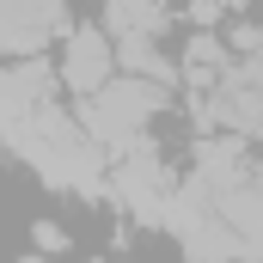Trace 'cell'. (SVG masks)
Returning a JSON list of instances; mask_svg holds the SVG:
<instances>
[{
  "label": "cell",
  "instance_id": "obj_1",
  "mask_svg": "<svg viewBox=\"0 0 263 263\" xmlns=\"http://www.w3.org/2000/svg\"><path fill=\"white\" fill-rule=\"evenodd\" d=\"M165 104V86H147V80H135V73H117L110 86H98L92 98H86V141H98V147H110V153H123L135 147L141 135H147V117Z\"/></svg>",
  "mask_w": 263,
  "mask_h": 263
},
{
  "label": "cell",
  "instance_id": "obj_2",
  "mask_svg": "<svg viewBox=\"0 0 263 263\" xmlns=\"http://www.w3.org/2000/svg\"><path fill=\"white\" fill-rule=\"evenodd\" d=\"M62 80L80 98H92L98 86H110V80H117V43H110V31H98V25H67V37H62Z\"/></svg>",
  "mask_w": 263,
  "mask_h": 263
},
{
  "label": "cell",
  "instance_id": "obj_3",
  "mask_svg": "<svg viewBox=\"0 0 263 263\" xmlns=\"http://www.w3.org/2000/svg\"><path fill=\"white\" fill-rule=\"evenodd\" d=\"M49 37H67L62 0H0V49L6 55H31Z\"/></svg>",
  "mask_w": 263,
  "mask_h": 263
},
{
  "label": "cell",
  "instance_id": "obj_4",
  "mask_svg": "<svg viewBox=\"0 0 263 263\" xmlns=\"http://www.w3.org/2000/svg\"><path fill=\"white\" fill-rule=\"evenodd\" d=\"M159 25H165L159 0H104V31H110V43H123V37H153Z\"/></svg>",
  "mask_w": 263,
  "mask_h": 263
},
{
  "label": "cell",
  "instance_id": "obj_5",
  "mask_svg": "<svg viewBox=\"0 0 263 263\" xmlns=\"http://www.w3.org/2000/svg\"><path fill=\"white\" fill-rule=\"evenodd\" d=\"M31 239H37V251H67L73 239H67V227H55V220H37L31 227Z\"/></svg>",
  "mask_w": 263,
  "mask_h": 263
},
{
  "label": "cell",
  "instance_id": "obj_6",
  "mask_svg": "<svg viewBox=\"0 0 263 263\" xmlns=\"http://www.w3.org/2000/svg\"><path fill=\"white\" fill-rule=\"evenodd\" d=\"M18 263H43V257H18Z\"/></svg>",
  "mask_w": 263,
  "mask_h": 263
}]
</instances>
